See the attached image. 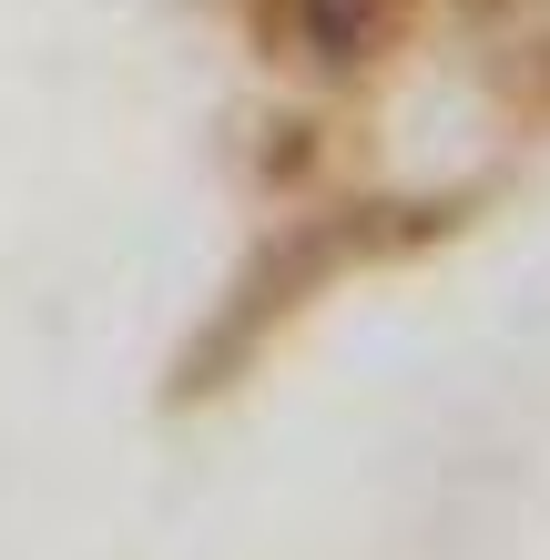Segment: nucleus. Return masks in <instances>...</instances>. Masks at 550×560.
Segmentation results:
<instances>
[{
    "label": "nucleus",
    "mask_w": 550,
    "mask_h": 560,
    "mask_svg": "<svg viewBox=\"0 0 550 560\" xmlns=\"http://www.w3.org/2000/svg\"><path fill=\"white\" fill-rule=\"evenodd\" d=\"M296 21H306V42H316V61H367L377 42H387V21H398V0H296Z\"/></svg>",
    "instance_id": "1"
}]
</instances>
